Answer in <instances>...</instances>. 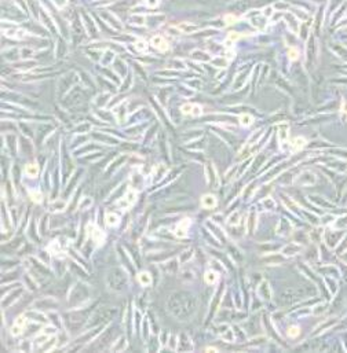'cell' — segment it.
Instances as JSON below:
<instances>
[{
  "instance_id": "obj_17",
  "label": "cell",
  "mask_w": 347,
  "mask_h": 353,
  "mask_svg": "<svg viewBox=\"0 0 347 353\" xmlns=\"http://www.w3.org/2000/svg\"><path fill=\"white\" fill-rule=\"evenodd\" d=\"M238 39H240V34L235 33V32H230V33H229L227 40H226V46H230L231 41H235V40H238Z\"/></svg>"
},
{
  "instance_id": "obj_10",
  "label": "cell",
  "mask_w": 347,
  "mask_h": 353,
  "mask_svg": "<svg viewBox=\"0 0 347 353\" xmlns=\"http://www.w3.org/2000/svg\"><path fill=\"white\" fill-rule=\"evenodd\" d=\"M278 138L281 142L286 140V138H288V126L285 125V124H282V125H280L278 128Z\"/></svg>"
},
{
  "instance_id": "obj_18",
  "label": "cell",
  "mask_w": 347,
  "mask_h": 353,
  "mask_svg": "<svg viewBox=\"0 0 347 353\" xmlns=\"http://www.w3.org/2000/svg\"><path fill=\"white\" fill-rule=\"evenodd\" d=\"M240 121H241V124H243L244 126H248V125H251V124H252V117L248 116V114H245V116H241Z\"/></svg>"
},
{
  "instance_id": "obj_34",
  "label": "cell",
  "mask_w": 347,
  "mask_h": 353,
  "mask_svg": "<svg viewBox=\"0 0 347 353\" xmlns=\"http://www.w3.org/2000/svg\"><path fill=\"white\" fill-rule=\"evenodd\" d=\"M273 14V10H272V7H269V8H266L265 10V12H263V15L265 17H270V15Z\"/></svg>"
},
{
  "instance_id": "obj_13",
  "label": "cell",
  "mask_w": 347,
  "mask_h": 353,
  "mask_svg": "<svg viewBox=\"0 0 347 353\" xmlns=\"http://www.w3.org/2000/svg\"><path fill=\"white\" fill-rule=\"evenodd\" d=\"M138 279H139V282L142 283V285H150V282H152V279H150V275L149 273H139L138 275Z\"/></svg>"
},
{
  "instance_id": "obj_6",
  "label": "cell",
  "mask_w": 347,
  "mask_h": 353,
  "mask_svg": "<svg viewBox=\"0 0 347 353\" xmlns=\"http://www.w3.org/2000/svg\"><path fill=\"white\" fill-rule=\"evenodd\" d=\"M24 326H25V319H24L22 316H21V317H18L17 322H15V324L12 326L11 333L14 334V335H20L21 331H22V329H24Z\"/></svg>"
},
{
  "instance_id": "obj_28",
  "label": "cell",
  "mask_w": 347,
  "mask_h": 353,
  "mask_svg": "<svg viewBox=\"0 0 347 353\" xmlns=\"http://www.w3.org/2000/svg\"><path fill=\"white\" fill-rule=\"evenodd\" d=\"M192 114L194 117H197V116H200L201 114V107L200 106H193V110H192Z\"/></svg>"
},
{
  "instance_id": "obj_11",
  "label": "cell",
  "mask_w": 347,
  "mask_h": 353,
  "mask_svg": "<svg viewBox=\"0 0 347 353\" xmlns=\"http://www.w3.org/2000/svg\"><path fill=\"white\" fill-rule=\"evenodd\" d=\"M216 280H218V275H216L215 272L208 271L205 273V282L208 283V285H212V283H215Z\"/></svg>"
},
{
  "instance_id": "obj_9",
  "label": "cell",
  "mask_w": 347,
  "mask_h": 353,
  "mask_svg": "<svg viewBox=\"0 0 347 353\" xmlns=\"http://www.w3.org/2000/svg\"><path fill=\"white\" fill-rule=\"evenodd\" d=\"M333 227H335L336 230H343V228H346L347 227V214L337 218V220L333 223Z\"/></svg>"
},
{
  "instance_id": "obj_3",
  "label": "cell",
  "mask_w": 347,
  "mask_h": 353,
  "mask_svg": "<svg viewBox=\"0 0 347 353\" xmlns=\"http://www.w3.org/2000/svg\"><path fill=\"white\" fill-rule=\"evenodd\" d=\"M152 44H153V47H156V48L160 50V51L168 50V43L161 36H154L153 39H152Z\"/></svg>"
},
{
  "instance_id": "obj_8",
  "label": "cell",
  "mask_w": 347,
  "mask_h": 353,
  "mask_svg": "<svg viewBox=\"0 0 347 353\" xmlns=\"http://www.w3.org/2000/svg\"><path fill=\"white\" fill-rule=\"evenodd\" d=\"M201 205L204 206V208H212V206L216 205V199L212 195H205V196H203V199H201Z\"/></svg>"
},
{
  "instance_id": "obj_4",
  "label": "cell",
  "mask_w": 347,
  "mask_h": 353,
  "mask_svg": "<svg viewBox=\"0 0 347 353\" xmlns=\"http://www.w3.org/2000/svg\"><path fill=\"white\" fill-rule=\"evenodd\" d=\"M176 29L183 32V33H193V32H196L199 29V26H197V25H193V24H189V22H182V24H179L176 26Z\"/></svg>"
},
{
  "instance_id": "obj_29",
  "label": "cell",
  "mask_w": 347,
  "mask_h": 353,
  "mask_svg": "<svg viewBox=\"0 0 347 353\" xmlns=\"http://www.w3.org/2000/svg\"><path fill=\"white\" fill-rule=\"evenodd\" d=\"M30 195H32V199H33L34 202H40V201H41V195H40V192H32Z\"/></svg>"
},
{
  "instance_id": "obj_19",
  "label": "cell",
  "mask_w": 347,
  "mask_h": 353,
  "mask_svg": "<svg viewBox=\"0 0 347 353\" xmlns=\"http://www.w3.org/2000/svg\"><path fill=\"white\" fill-rule=\"evenodd\" d=\"M92 235H94V240H95V242L101 243V242L103 240V234H102V231L95 230V232H92Z\"/></svg>"
},
{
  "instance_id": "obj_26",
  "label": "cell",
  "mask_w": 347,
  "mask_h": 353,
  "mask_svg": "<svg viewBox=\"0 0 347 353\" xmlns=\"http://www.w3.org/2000/svg\"><path fill=\"white\" fill-rule=\"evenodd\" d=\"M135 48L138 51H145L146 50V43H143V41H138V43L135 44Z\"/></svg>"
},
{
  "instance_id": "obj_32",
  "label": "cell",
  "mask_w": 347,
  "mask_h": 353,
  "mask_svg": "<svg viewBox=\"0 0 347 353\" xmlns=\"http://www.w3.org/2000/svg\"><path fill=\"white\" fill-rule=\"evenodd\" d=\"M158 4V0H146V6L149 7H156Z\"/></svg>"
},
{
  "instance_id": "obj_20",
  "label": "cell",
  "mask_w": 347,
  "mask_h": 353,
  "mask_svg": "<svg viewBox=\"0 0 347 353\" xmlns=\"http://www.w3.org/2000/svg\"><path fill=\"white\" fill-rule=\"evenodd\" d=\"M187 223H189V221H183L182 224L178 227V231H176V235H178V236H185V235H186V232H185V228H183V227H186Z\"/></svg>"
},
{
  "instance_id": "obj_1",
  "label": "cell",
  "mask_w": 347,
  "mask_h": 353,
  "mask_svg": "<svg viewBox=\"0 0 347 353\" xmlns=\"http://www.w3.org/2000/svg\"><path fill=\"white\" fill-rule=\"evenodd\" d=\"M316 176H314L311 172H303L302 174H299L298 179H296V184H300V186H311V184L316 183Z\"/></svg>"
},
{
  "instance_id": "obj_30",
  "label": "cell",
  "mask_w": 347,
  "mask_h": 353,
  "mask_svg": "<svg viewBox=\"0 0 347 353\" xmlns=\"http://www.w3.org/2000/svg\"><path fill=\"white\" fill-rule=\"evenodd\" d=\"M265 205H266V208L273 209V208H274V201H273L272 198H267L266 201H265Z\"/></svg>"
},
{
  "instance_id": "obj_36",
  "label": "cell",
  "mask_w": 347,
  "mask_h": 353,
  "mask_svg": "<svg viewBox=\"0 0 347 353\" xmlns=\"http://www.w3.org/2000/svg\"><path fill=\"white\" fill-rule=\"evenodd\" d=\"M342 260H343V261H345V263L347 264V252H345V254H343V256H342Z\"/></svg>"
},
{
  "instance_id": "obj_2",
  "label": "cell",
  "mask_w": 347,
  "mask_h": 353,
  "mask_svg": "<svg viewBox=\"0 0 347 353\" xmlns=\"http://www.w3.org/2000/svg\"><path fill=\"white\" fill-rule=\"evenodd\" d=\"M135 198H136V194L132 192V191H128L127 192L126 196H123V199L119 202V206L120 208H128V206H131L134 202H135Z\"/></svg>"
},
{
  "instance_id": "obj_33",
  "label": "cell",
  "mask_w": 347,
  "mask_h": 353,
  "mask_svg": "<svg viewBox=\"0 0 347 353\" xmlns=\"http://www.w3.org/2000/svg\"><path fill=\"white\" fill-rule=\"evenodd\" d=\"M225 21L227 22V24H233V22H235V17H233V15H226Z\"/></svg>"
},
{
  "instance_id": "obj_15",
  "label": "cell",
  "mask_w": 347,
  "mask_h": 353,
  "mask_svg": "<svg viewBox=\"0 0 347 353\" xmlns=\"http://www.w3.org/2000/svg\"><path fill=\"white\" fill-rule=\"evenodd\" d=\"M193 58L196 59H203V61H209V55L201 51H193Z\"/></svg>"
},
{
  "instance_id": "obj_31",
  "label": "cell",
  "mask_w": 347,
  "mask_h": 353,
  "mask_svg": "<svg viewBox=\"0 0 347 353\" xmlns=\"http://www.w3.org/2000/svg\"><path fill=\"white\" fill-rule=\"evenodd\" d=\"M237 218H238V213H235V214H231L230 218H229V223H230V224H235V223L238 221Z\"/></svg>"
},
{
  "instance_id": "obj_24",
  "label": "cell",
  "mask_w": 347,
  "mask_h": 353,
  "mask_svg": "<svg viewBox=\"0 0 347 353\" xmlns=\"http://www.w3.org/2000/svg\"><path fill=\"white\" fill-rule=\"evenodd\" d=\"M65 206V202H62V201H57V202H54V205H53V209L54 210H61V209Z\"/></svg>"
},
{
  "instance_id": "obj_21",
  "label": "cell",
  "mask_w": 347,
  "mask_h": 353,
  "mask_svg": "<svg viewBox=\"0 0 347 353\" xmlns=\"http://www.w3.org/2000/svg\"><path fill=\"white\" fill-rule=\"evenodd\" d=\"M288 55H289V59H291V61H295V59H298V56H299V51L296 48H289Z\"/></svg>"
},
{
  "instance_id": "obj_27",
  "label": "cell",
  "mask_w": 347,
  "mask_h": 353,
  "mask_svg": "<svg viewBox=\"0 0 347 353\" xmlns=\"http://www.w3.org/2000/svg\"><path fill=\"white\" fill-rule=\"evenodd\" d=\"M192 110H193V106H192V104H185V106L182 107V111H183L185 114H189V113L192 114Z\"/></svg>"
},
{
  "instance_id": "obj_23",
  "label": "cell",
  "mask_w": 347,
  "mask_h": 353,
  "mask_svg": "<svg viewBox=\"0 0 347 353\" xmlns=\"http://www.w3.org/2000/svg\"><path fill=\"white\" fill-rule=\"evenodd\" d=\"M299 333H300V330H299L298 327H291V329L288 330V335L289 337H298Z\"/></svg>"
},
{
  "instance_id": "obj_5",
  "label": "cell",
  "mask_w": 347,
  "mask_h": 353,
  "mask_svg": "<svg viewBox=\"0 0 347 353\" xmlns=\"http://www.w3.org/2000/svg\"><path fill=\"white\" fill-rule=\"evenodd\" d=\"M300 250H302V247L299 246L298 243H291L282 249V253H284L285 256H295V254H298Z\"/></svg>"
},
{
  "instance_id": "obj_16",
  "label": "cell",
  "mask_w": 347,
  "mask_h": 353,
  "mask_svg": "<svg viewBox=\"0 0 347 353\" xmlns=\"http://www.w3.org/2000/svg\"><path fill=\"white\" fill-rule=\"evenodd\" d=\"M248 231L249 232H252L253 231V227H255V212H251L249 213V218H248Z\"/></svg>"
},
{
  "instance_id": "obj_25",
  "label": "cell",
  "mask_w": 347,
  "mask_h": 353,
  "mask_svg": "<svg viewBox=\"0 0 347 353\" xmlns=\"http://www.w3.org/2000/svg\"><path fill=\"white\" fill-rule=\"evenodd\" d=\"M324 311H325V305H317V307L313 309V313H314V315H318V313L324 312Z\"/></svg>"
},
{
  "instance_id": "obj_14",
  "label": "cell",
  "mask_w": 347,
  "mask_h": 353,
  "mask_svg": "<svg viewBox=\"0 0 347 353\" xmlns=\"http://www.w3.org/2000/svg\"><path fill=\"white\" fill-rule=\"evenodd\" d=\"M25 173H26L28 176H34V174L37 173V165L29 164L26 168H25Z\"/></svg>"
},
{
  "instance_id": "obj_22",
  "label": "cell",
  "mask_w": 347,
  "mask_h": 353,
  "mask_svg": "<svg viewBox=\"0 0 347 353\" xmlns=\"http://www.w3.org/2000/svg\"><path fill=\"white\" fill-rule=\"evenodd\" d=\"M106 223L109 225H116L117 224V217L114 214H107L106 216Z\"/></svg>"
},
{
  "instance_id": "obj_35",
  "label": "cell",
  "mask_w": 347,
  "mask_h": 353,
  "mask_svg": "<svg viewBox=\"0 0 347 353\" xmlns=\"http://www.w3.org/2000/svg\"><path fill=\"white\" fill-rule=\"evenodd\" d=\"M253 186H255V184H251V186H248V190H247V192H244V195H245V196H248V195H249V194H251V191H252V190H253Z\"/></svg>"
},
{
  "instance_id": "obj_7",
  "label": "cell",
  "mask_w": 347,
  "mask_h": 353,
  "mask_svg": "<svg viewBox=\"0 0 347 353\" xmlns=\"http://www.w3.org/2000/svg\"><path fill=\"white\" fill-rule=\"evenodd\" d=\"M322 234H324V230L318 227L314 231L310 232V239L313 240V242H320V240L322 239Z\"/></svg>"
},
{
  "instance_id": "obj_12",
  "label": "cell",
  "mask_w": 347,
  "mask_h": 353,
  "mask_svg": "<svg viewBox=\"0 0 347 353\" xmlns=\"http://www.w3.org/2000/svg\"><path fill=\"white\" fill-rule=\"evenodd\" d=\"M304 144H306V140H304L303 138H296L295 140L292 142V147H294V150H299V148H302Z\"/></svg>"
}]
</instances>
